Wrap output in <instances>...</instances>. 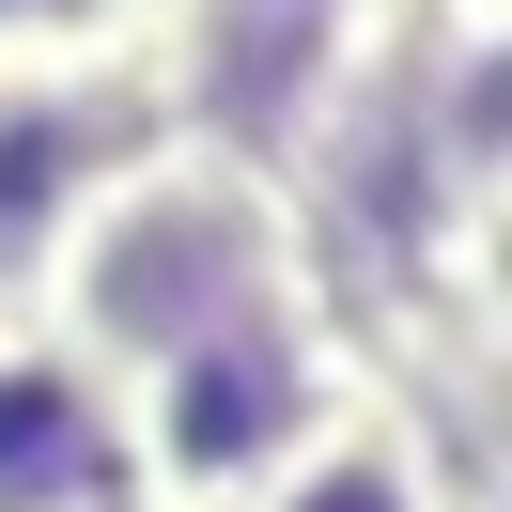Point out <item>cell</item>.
I'll return each mask as SVG.
<instances>
[{
  "instance_id": "8",
  "label": "cell",
  "mask_w": 512,
  "mask_h": 512,
  "mask_svg": "<svg viewBox=\"0 0 512 512\" xmlns=\"http://www.w3.org/2000/svg\"><path fill=\"white\" fill-rule=\"evenodd\" d=\"M373 16H466V0H373Z\"/></svg>"
},
{
  "instance_id": "6",
  "label": "cell",
  "mask_w": 512,
  "mask_h": 512,
  "mask_svg": "<svg viewBox=\"0 0 512 512\" xmlns=\"http://www.w3.org/2000/svg\"><path fill=\"white\" fill-rule=\"evenodd\" d=\"M450 497H466V481H450V450L419 435V419L388 404V373H373V388H357V404L326 419V435L295 450L249 512H450Z\"/></svg>"
},
{
  "instance_id": "5",
  "label": "cell",
  "mask_w": 512,
  "mask_h": 512,
  "mask_svg": "<svg viewBox=\"0 0 512 512\" xmlns=\"http://www.w3.org/2000/svg\"><path fill=\"white\" fill-rule=\"evenodd\" d=\"M0 512H125V404L47 326H0Z\"/></svg>"
},
{
  "instance_id": "4",
  "label": "cell",
  "mask_w": 512,
  "mask_h": 512,
  "mask_svg": "<svg viewBox=\"0 0 512 512\" xmlns=\"http://www.w3.org/2000/svg\"><path fill=\"white\" fill-rule=\"evenodd\" d=\"M125 156H156V109H140L125 47H47V63H0V326L32 311L63 218H78Z\"/></svg>"
},
{
  "instance_id": "7",
  "label": "cell",
  "mask_w": 512,
  "mask_h": 512,
  "mask_svg": "<svg viewBox=\"0 0 512 512\" xmlns=\"http://www.w3.org/2000/svg\"><path fill=\"white\" fill-rule=\"evenodd\" d=\"M140 0H0V63H47V47H125Z\"/></svg>"
},
{
  "instance_id": "9",
  "label": "cell",
  "mask_w": 512,
  "mask_h": 512,
  "mask_svg": "<svg viewBox=\"0 0 512 512\" xmlns=\"http://www.w3.org/2000/svg\"><path fill=\"white\" fill-rule=\"evenodd\" d=\"M450 512H497V497H450Z\"/></svg>"
},
{
  "instance_id": "2",
  "label": "cell",
  "mask_w": 512,
  "mask_h": 512,
  "mask_svg": "<svg viewBox=\"0 0 512 512\" xmlns=\"http://www.w3.org/2000/svg\"><path fill=\"white\" fill-rule=\"evenodd\" d=\"M357 388H373V342L342 311H295V326H249V342L140 373L125 388V512H249Z\"/></svg>"
},
{
  "instance_id": "3",
  "label": "cell",
  "mask_w": 512,
  "mask_h": 512,
  "mask_svg": "<svg viewBox=\"0 0 512 512\" xmlns=\"http://www.w3.org/2000/svg\"><path fill=\"white\" fill-rule=\"evenodd\" d=\"M357 47H373V0H140L125 16V78L156 109V140L218 156V171H264V187L311 156Z\"/></svg>"
},
{
  "instance_id": "1",
  "label": "cell",
  "mask_w": 512,
  "mask_h": 512,
  "mask_svg": "<svg viewBox=\"0 0 512 512\" xmlns=\"http://www.w3.org/2000/svg\"><path fill=\"white\" fill-rule=\"evenodd\" d=\"M295 311H326V264L295 233V202L264 171H218V156H171L156 140V156H125L63 218V249H47L16 326H47L125 404L140 373H171L202 342H249V326H295Z\"/></svg>"
}]
</instances>
